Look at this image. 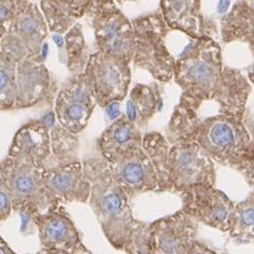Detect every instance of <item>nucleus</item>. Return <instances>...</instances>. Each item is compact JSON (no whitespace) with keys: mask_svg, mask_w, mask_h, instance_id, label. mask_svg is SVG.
I'll use <instances>...</instances> for the list:
<instances>
[{"mask_svg":"<svg viewBox=\"0 0 254 254\" xmlns=\"http://www.w3.org/2000/svg\"><path fill=\"white\" fill-rule=\"evenodd\" d=\"M165 139L195 143L213 163L235 169L253 186V138L244 120L221 114L199 116L177 105Z\"/></svg>","mask_w":254,"mask_h":254,"instance_id":"1","label":"nucleus"},{"mask_svg":"<svg viewBox=\"0 0 254 254\" xmlns=\"http://www.w3.org/2000/svg\"><path fill=\"white\" fill-rule=\"evenodd\" d=\"M230 67L223 64L222 51L212 36L191 39L174 64L173 79L182 90L178 106L196 111L204 103H216Z\"/></svg>","mask_w":254,"mask_h":254,"instance_id":"2","label":"nucleus"},{"mask_svg":"<svg viewBox=\"0 0 254 254\" xmlns=\"http://www.w3.org/2000/svg\"><path fill=\"white\" fill-rule=\"evenodd\" d=\"M142 148L158 176V190L184 192L197 185L214 186V163L195 143H168L158 132L142 137Z\"/></svg>","mask_w":254,"mask_h":254,"instance_id":"3","label":"nucleus"},{"mask_svg":"<svg viewBox=\"0 0 254 254\" xmlns=\"http://www.w3.org/2000/svg\"><path fill=\"white\" fill-rule=\"evenodd\" d=\"M81 163L90 185L88 204L110 243L115 248H123L135 221L129 197L113 180L107 163L101 156H90Z\"/></svg>","mask_w":254,"mask_h":254,"instance_id":"4","label":"nucleus"},{"mask_svg":"<svg viewBox=\"0 0 254 254\" xmlns=\"http://www.w3.org/2000/svg\"><path fill=\"white\" fill-rule=\"evenodd\" d=\"M1 177L9 191L12 208L31 218L57 209L61 201L47 190L43 168L26 159L8 158L1 165Z\"/></svg>","mask_w":254,"mask_h":254,"instance_id":"5","label":"nucleus"},{"mask_svg":"<svg viewBox=\"0 0 254 254\" xmlns=\"http://www.w3.org/2000/svg\"><path fill=\"white\" fill-rule=\"evenodd\" d=\"M134 32L132 62L147 71L156 81L168 83L173 79L176 58L168 51L165 39L172 31L160 12L146 14L130 21Z\"/></svg>","mask_w":254,"mask_h":254,"instance_id":"6","label":"nucleus"},{"mask_svg":"<svg viewBox=\"0 0 254 254\" xmlns=\"http://www.w3.org/2000/svg\"><path fill=\"white\" fill-rule=\"evenodd\" d=\"M85 14L92 19L97 52L132 62L134 32L132 22L114 0H92Z\"/></svg>","mask_w":254,"mask_h":254,"instance_id":"7","label":"nucleus"},{"mask_svg":"<svg viewBox=\"0 0 254 254\" xmlns=\"http://www.w3.org/2000/svg\"><path fill=\"white\" fill-rule=\"evenodd\" d=\"M84 74L89 80L97 106L105 109L110 103L122 102L128 94L132 77L129 62L96 52L89 56Z\"/></svg>","mask_w":254,"mask_h":254,"instance_id":"8","label":"nucleus"},{"mask_svg":"<svg viewBox=\"0 0 254 254\" xmlns=\"http://www.w3.org/2000/svg\"><path fill=\"white\" fill-rule=\"evenodd\" d=\"M97 107L93 90L87 75H72L60 89L56 100L55 114L58 124L72 134L83 132Z\"/></svg>","mask_w":254,"mask_h":254,"instance_id":"9","label":"nucleus"},{"mask_svg":"<svg viewBox=\"0 0 254 254\" xmlns=\"http://www.w3.org/2000/svg\"><path fill=\"white\" fill-rule=\"evenodd\" d=\"M181 212L190 216L196 222L229 231L230 214L235 204L225 192L216 189V186H192L181 192Z\"/></svg>","mask_w":254,"mask_h":254,"instance_id":"10","label":"nucleus"},{"mask_svg":"<svg viewBox=\"0 0 254 254\" xmlns=\"http://www.w3.org/2000/svg\"><path fill=\"white\" fill-rule=\"evenodd\" d=\"M107 168L129 200L147 191L158 190V176L142 147L128 152L114 163H107Z\"/></svg>","mask_w":254,"mask_h":254,"instance_id":"11","label":"nucleus"},{"mask_svg":"<svg viewBox=\"0 0 254 254\" xmlns=\"http://www.w3.org/2000/svg\"><path fill=\"white\" fill-rule=\"evenodd\" d=\"M197 222L184 212L151 223L152 254H187L193 244Z\"/></svg>","mask_w":254,"mask_h":254,"instance_id":"12","label":"nucleus"},{"mask_svg":"<svg viewBox=\"0 0 254 254\" xmlns=\"http://www.w3.org/2000/svg\"><path fill=\"white\" fill-rule=\"evenodd\" d=\"M52 88L51 75L40 55H30L17 64L16 101L17 109L39 105L48 100Z\"/></svg>","mask_w":254,"mask_h":254,"instance_id":"13","label":"nucleus"},{"mask_svg":"<svg viewBox=\"0 0 254 254\" xmlns=\"http://www.w3.org/2000/svg\"><path fill=\"white\" fill-rule=\"evenodd\" d=\"M43 182L47 190L66 203H88L90 185L80 160L60 167L43 169Z\"/></svg>","mask_w":254,"mask_h":254,"instance_id":"14","label":"nucleus"},{"mask_svg":"<svg viewBox=\"0 0 254 254\" xmlns=\"http://www.w3.org/2000/svg\"><path fill=\"white\" fill-rule=\"evenodd\" d=\"M160 14L169 29L184 32L190 39L209 36L201 0H160Z\"/></svg>","mask_w":254,"mask_h":254,"instance_id":"15","label":"nucleus"},{"mask_svg":"<svg viewBox=\"0 0 254 254\" xmlns=\"http://www.w3.org/2000/svg\"><path fill=\"white\" fill-rule=\"evenodd\" d=\"M101 158L106 163H114L124 155L142 147L139 128L129 122L126 115L119 116L107 127L98 139Z\"/></svg>","mask_w":254,"mask_h":254,"instance_id":"16","label":"nucleus"},{"mask_svg":"<svg viewBox=\"0 0 254 254\" xmlns=\"http://www.w3.org/2000/svg\"><path fill=\"white\" fill-rule=\"evenodd\" d=\"M36 223L40 234V240L45 248L52 251H71L79 243L77 230L62 208L44 214L31 217Z\"/></svg>","mask_w":254,"mask_h":254,"instance_id":"17","label":"nucleus"},{"mask_svg":"<svg viewBox=\"0 0 254 254\" xmlns=\"http://www.w3.org/2000/svg\"><path fill=\"white\" fill-rule=\"evenodd\" d=\"M51 152L49 129L39 122H30L14 135L9 148V158L26 159L42 167Z\"/></svg>","mask_w":254,"mask_h":254,"instance_id":"18","label":"nucleus"},{"mask_svg":"<svg viewBox=\"0 0 254 254\" xmlns=\"http://www.w3.org/2000/svg\"><path fill=\"white\" fill-rule=\"evenodd\" d=\"M12 31L25 44L30 55H40L49 30L40 8L36 3L30 1L17 13L13 21Z\"/></svg>","mask_w":254,"mask_h":254,"instance_id":"19","label":"nucleus"},{"mask_svg":"<svg viewBox=\"0 0 254 254\" xmlns=\"http://www.w3.org/2000/svg\"><path fill=\"white\" fill-rule=\"evenodd\" d=\"M92 0H40V12L48 30L64 34L85 14Z\"/></svg>","mask_w":254,"mask_h":254,"instance_id":"20","label":"nucleus"},{"mask_svg":"<svg viewBox=\"0 0 254 254\" xmlns=\"http://www.w3.org/2000/svg\"><path fill=\"white\" fill-rule=\"evenodd\" d=\"M254 0H238L221 19L223 43L245 42L253 49Z\"/></svg>","mask_w":254,"mask_h":254,"instance_id":"21","label":"nucleus"},{"mask_svg":"<svg viewBox=\"0 0 254 254\" xmlns=\"http://www.w3.org/2000/svg\"><path fill=\"white\" fill-rule=\"evenodd\" d=\"M161 107V96L159 84L151 85L138 84L135 85L127 102V119L141 128L145 127Z\"/></svg>","mask_w":254,"mask_h":254,"instance_id":"22","label":"nucleus"},{"mask_svg":"<svg viewBox=\"0 0 254 254\" xmlns=\"http://www.w3.org/2000/svg\"><path fill=\"white\" fill-rule=\"evenodd\" d=\"M49 137H51V152L48 158L43 161V169L66 165L79 160L77 156L79 143L76 135L57 124L53 126L52 132H49Z\"/></svg>","mask_w":254,"mask_h":254,"instance_id":"23","label":"nucleus"},{"mask_svg":"<svg viewBox=\"0 0 254 254\" xmlns=\"http://www.w3.org/2000/svg\"><path fill=\"white\" fill-rule=\"evenodd\" d=\"M64 45L67 53V68L72 75L83 74L89 60L87 43L83 35L81 25L75 23L64 36Z\"/></svg>","mask_w":254,"mask_h":254,"instance_id":"24","label":"nucleus"},{"mask_svg":"<svg viewBox=\"0 0 254 254\" xmlns=\"http://www.w3.org/2000/svg\"><path fill=\"white\" fill-rule=\"evenodd\" d=\"M254 223V195L251 192L243 201L235 204L230 214L229 231L234 236H252Z\"/></svg>","mask_w":254,"mask_h":254,"instance_id":"25","label":"nucleus"},{"mask_svg":"<svg viewBox=\"0 0 254 254\" xmlns=\"http://www.w3.org/2000/svg\"><path fill=\"white\" fill-rule=\"evenodd\" d=\"M17 64L0 52V109H10L16 101Z\"/></svg>","mask_w":254,"mask_h":254,"instance_id":"26","label":"nucleus"},{"mask_svg":"<svg viewBox=\"0 0 254 254\" xmlns=\"http://www.w3.org/2000/svg\"><path fill=\"white\" fill-rule=\"evenodd\" d=\"M0 52L14 64L30 56L29 51L21 40L12 31H8L0 38Z\"/></svg>","mask_w":254,"mask_h":254,"instance_id":"27","label":"nucleus"},{"mask_svg":"<svg viewBox=\"0 0 254 254\" xmlns=\"http://www.w3.org/2000/svg\"><path fill=\"white\" fill-rule=\"evenodd\" d=\"M31 0H0V38L9 31L17 13Z\"/></svg>","mask_w":254,"mask_h":254,"instance_id":"28","label":"nucleus"},{"mask_svg":"<svg viewBox=\"0 0 254 254\" xmlns=\"http://www.w3.org/2000/svg\"><path fill=\"white\" fill-rule=\"evenodd\" d=\"M10 209H12V201H10L9 191L6 189L3 177L0 176V219L9 216Z\"/></svg>","mask_w":254,"mask_h":254,"instance_id":"29","label":"nucleus"},{"mask_svg":"<svg viewBox=\"0 0 254 254\" xmlns=\"http://www.w3.org/2000/svg\"><path fill=\"white\" fill-rule=\"evenodd\" d=\"M187 254H214V253L210 252L209 249H206L205 247H203L201 244H199V243H193V244L191 245L190 251H189V253Z\"/></svg>","mask_w":254,"mask_h":254,"instance_id":"30","label":"nucleus"},{"mask_svg":"<svg viewBox=\"0 0 254 254\" xmlns=\"http://www.w3.org/2000/svg\"><path fill=\"white\" fill-rule=\"evenodd\" d=\"M0 254H8V249L1 244H0Z\"/></svg>","mask_w":254,"mask_h":254,"instance_id":"31","label":"nucleus"},{"mask_svg":"<svg viewBox=\"0 0 254 254\" xmlns=\"http://www.w3.org/2000/svg\"><path fill=\"white\" fill-rule=\"evenodd\" d=\"M114 1L118 4H124V3H128V1H135V0H114Z\"/></svg>","mask_w":254,"mask_h":254,"instance_id":"32","label":"nucleus"}]
</instances>
